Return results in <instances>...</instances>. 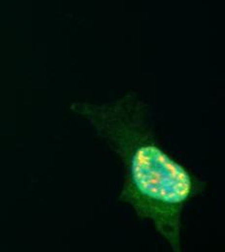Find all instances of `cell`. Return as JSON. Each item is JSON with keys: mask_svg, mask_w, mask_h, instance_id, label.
Here are the masks:
<instances>
[{"mask_svg": "<svg viewBox=\"0 0 225 252\" xmlns=\"http://www.w3.org/2000/svg\"><path fill=\"white\" fill-rule=\"evenodd\" d=\"M72 109L121 159L125 180L119 202L151 222L172 252H182L184 211L207 182L165 152L148 109L135 97L101 106L77 103Z\"/></svg>", "mask_w": 225, "mask_h": 252, "instance_id": "obj_1", "label": "cell"}]
</instances>
